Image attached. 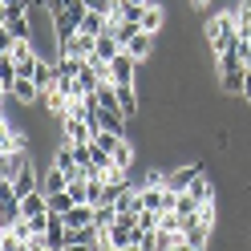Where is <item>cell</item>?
I'll use <instances>...</instances> for the list:
<instances>
[{
    "instance_id": "obj_1",
    "label": "cell",
    "mask_w": 251,
    "mask_h": 251,
    "mask_svg": "<svg viewBox=\"0 0 251 251\" xmlns=\"http://www.w3.org/2000/svg\"><path fill=\"white\" fill-rule=\"evenodd\" d=\"M235 37H239V21H235V8L227 12H211L207 25H202V41H207V49L215 57H223L235 49Z\"/></svg>"
},
{
    "instance_id": "obj_2",
    "label": "cell",
    "mask_w": 251,
    "mask_h": 251,
    "mask_svg": "<svg viewBox=\"0 0 251 251\" xmlns=\"http://www.w3.org/2000/svg\"><path fill=\"white\" fill-rule=\"evenodd\" d=\"M243 81H247V65L239 61V53H223L219 57V89L227 93V98H239L243 101Z\"/></svg>"
},
{
    "instance_id": "obj_3",
    "label": "cell",
    "mask_w": 251,
    "mask_h": 251,
    "mask_svg": "<svg viewBox=\"0 0 251 251\" xmlns=\"http://www.w3.org/2000/svg\"><path fill=\"white\" fill-rule=\"evenodd\" d=\"M199 175H207V166H202V162L170 166V170H166V191H170V195H186V191H191V182H195Z\"/></svg>"
},
{
    "instance_id": "obj_4",
    "label": "cell",
    "mask_w": 251,
    "mask_h": 251,
    "mask_svg": "<svg viewBox=\"0 0 251 251\" xmlns=\"http://www.w3.org/2000/svg\"><path fill=\"white\" fill-rule=\"evenodd\" d=\"M138 69H142V61L130 57V53H118L114 61H109V77H114V85H126V81H138Z\"/></svg>"
},
{
    "instance_id": "obj_5",
    "label": "cell",
    "mask_w": 251,
    "mask_h": 251,
    "mask_svg": "<svg viewBox=\"0 0 251 251\" xmlns=\"http://www.w3.org/2000/svg\"><path fill=\"white\" fill-rule=\"evenodd\" d=\"M4 101H17V105H37L45 101L41 85L33 81V77H17V85H12V93H4Z\"/></svg>"
},
{
    "instance_id": "obj_6",
    "label": "cell",
    "mask_w": 251,
    "mask_h": 251,
    "mask_svg": "<svg viewBox=\"0 0 251 251\" xmlns=\"http://www.w3.org/2000/svg\"><path fill=\"white\" fill-rule=\"evenodd\" d=\"M12 150H28V134L8 118H0V154H12Z\"/></svg>"
},
{
    "instance_id": "obj_7",
    "label": "cell",
    "mask_w": 251,
    "mask_h": 251,
    "mask_svg": "<svg viewBox=\"0 0 251 251\" xmlns=\"http://www.w3.org/2000/svg\"><path fill=\"white\" fill-rule=\"evenodd\" d=\"M61 138H65V142H93V126L65 114V118H61Z\"/></svg>"
},
{
    "instance_id": "obj_8",
    "label": "cell",
    "mask_w": 251,
    "mask_h": 251,
    "mask_svg": "<svg viewBox=\"0 0 251 251\" xmlns=\"http://www.w3.org/2000/svg\"><path fill=\"white\" fill-rule=\"evenodd\" d=\"M25 166H33V162H28V150H12V154H0V178H4V182H12V178H17Z\"/></svg>"
},
{
    "instance_id": "obj_9",
    "label": "cell",
    "mask_w": 251,
    "mask_h": 251,
    "mask_svg": "<svg viewBox=\"0 0 251 251\" xmlns=\"http://www.w3.org/2000/svg\"><path fill=\"white\" fill-rule=\"evenodd\" d=\"M109 158H114V166H118V170H126V175H130L134 162H138V146L130 142V138H118V146L109 150Z\"/></svg>"
},
{
    "instance_id": "obj_10",
    "label": "cell",
    "mask_w": 251,
    "mask_h": 251,
    "mask_svg": "<svg viewBox=\"0 0 251 251\" xmlns=\"http://www.w3.org/2000/svg\"><path fill=\"white\" fill-rule=\"evenodd\" d=\"M33 81L41 85V93H49L53 85H57V57L49 61V57H41L37 61V69H33Z\"/></svg>"
},
{
    "instance_id": "obj_11",
    "label": "cell",
    "mask_w": 251,
    "mask_h": 251,
    "mask_svg": "<svg viewBox=\"0 0 251 251\" xmlns=\"http://www.w3.org/2000/svg\"><path fill=\"white\" fill-rule=\"evenodd\" d=\"M142 28H146V33H154V37L166 28V8L158 4V0H150V4H146V12H142Z\"/></svg>"
},
{
    "instance_id": "obj_12",
    "label": "cell",
    "mask_w": 251,
    "mask_h": 251,
    "mask_svg": "<svg viewBox=\"0 0 251 251\" xmlns=\"http://www.w3.org/2000/svg\"><path fill=\"white\" fill-rule=\"evenodd\" d=\"M89 223H93V202H77V207L65 211V227H69V231H81V227H89Z\"/></svg>"
},
{
    "instance_id": "obj_13",
    "label": "cell",
    "mask_w": 251,
    "mask_h": 251,
    "mask_svg": "<svg viewBox=\"0 0 251 251\" xmlns=\"http://www.w3.org/2000/svg\"><path fill=\"white\" fill-rule=\"evenodd\" d=\"M69 186V175L61 166H45V178H41V191L45 195H57V191H65Z\"/></svg>"
},
{
    "instance_id": "obj_14",
    "label": "cell",
    "mask_w": 251,
    "mask_h": 251,
    "mask_svg": "<svg viewBox=\"0 0 251 251\" xmlns=\"http://www.w3.org/2000/svg\"><path fill=\"white\" fill-rule=\"evenodd\" d=\"M126 53H130V57H138V61H146V57L154 53V33H146V28H142L138 37H130V45H126Z\"/></svg>"
},
{
    "instance_id": "obj_15",
    "label": "cell",
    "mask_w": 251,
    "mask_h": 251,
    "mask_svg": "<svg viewBox=\"0 0 251 251\" xmlns=\"http://www.w3.org/2000/svg\"><path fill=\"white\" fill-rule=\"evenodd\" d=\"M45 211H49V195H45V191H33V195H25V199H21V215H25V219L45 215Z\"/></svg>"
},
{
    "instance_id": "obj_16",
    "label": "cell",
    "mask_w": 251,
    "mask_h": 251,
    "mask_svg": "<svg viewBox=\"0 0 251 251\" xmlns=\"http://www.w3.org/2000/svg\"><path fill=\"white\" fill-rule=\"evenodd\" d=\"M12 191H17L21 199H25V195H33V191H41V178H37V170H33V166H25L21 175L12 178Z\"/></svg>"
},
{
    "instance_id": "obj_17",
    "label": "cell",
    "mask_w": 251,
    "mask_h": 251,
    "mask_svg": "<svg viewBox=\"0 0 251 251\" xmlns=\"http://www.w3.org/2000/svg\"><path fill=\"white\" fill-rule=\"evenodd\" d=\"M12 85H17V61L4 53V57H0V89L12 93Z\"/></svg>"
},
{
    "instance_id": "obj_18",
    "label": "cell",
    "mask_w": 251,
    "mask_h": 251,
    "mask_svg": "<svg viewBox=\"0 0 251 251\" xmlns=\"http://www.w3.org/2000/svg\"><path fill=\"white\" fill-rule=\"evenodd\" d=\"M118 53H122V41H118V37H114V33H109V28H105V33L98 37V57H105V61H114Z\"/></svg>"
},
{
    "instance_id": "obj_19",
    "label": "cell",
    "mask_w": 251,
    "mask_h": 251,
    "mask_svg": "<svg viewBox=\"0 0 251 251\" xmlns=\"http://www.w3.org/2000/svg\"><path fill=\"white\" fill-rule=\"evenodd\" d=\"M118 215H122V211L114 207V202H101V207H93V223H98V227H105V231H109V227L118 223Z\"/></svg>"
},
{
    "instance_id": "obj_20",
    "label": "cell",
    "mask_w": 251,
    "mask_h": 251,
    "mask_svg": "<svg viewBox=\"0 0 251 251\" xmlns=\"http://www.w3.org/2000/svg\"><path fill=\"white\" fill-rule=\"evenodd\" d=\"M33 0H0V17H28Z\"/></svg>"
},
{
    "instance_id": "obj_21",
    "label": "cell",
    "mask_w": 251,
    "mask_h": 251,
    "mask_svg": "<svg viewBox=\"0 0 251 251\" xmlns=\"http://www.w3.org/2000/svg\"><path fill=\"white\" fill-rule=\"evenodd\" d=\"M175 215H178V219H191V215H199V199H191V195H178V199H175Z\"/></svg>"
},
{
    "instance_id": "obj_22",
    "label": "cell",
    "mask_w": 251,
    "mask_h": 251,
    "mask_svg": "<svg viewBox=\"0 0 251 251\" xmlns=\"http://www.w3.org/2000/svg\"><path fill=\"white\" fill-rule=\"evenodd\" d=\"M69 207H77V199H73L69 191H57V195H49V211H61V215H65Z\"/></svg>"
},
{
    "instance_id": "obj_23",
    "label": "cell",
    "mask_w": 251,
    "mask_h": 251,
    "mask_svg": "<svg viewBox=\"0 0 251 251\" xmlns=\"http://www.w3.org/2000/svg\"><path fill=\"white\" fill-rule=\"evenodd\" d=\"M33 4H41V8H45V12H49V17H53L57 8H65V0H33Z\"/></svg>"
},
{
    "instance_id": "obj_24",
    "label": "cell",
    "mask_w": 251,
    "mask_h": 251,
    "mask_svg": "<svg viewBox=\"0 0 251 251\" xmlns=\"http://www.w3.org/2000/svg\"><path fill=\"white\" fill-rule=\"evenodd\" d=\"M243 101L251 105V69H247V81H243Z\"/></svg>"
},
{
    "instance_id": "obj_25",
    "label": "cell",
    "mask_w": 251,
    "mask_h": 251,
    "mask_svg": "<svg viewBox=\"0 0 251 251\" xmlns=\"http://www.w3.org/2000/svg\"><path fill=\"white\" fill-rule=\"evenodd\" d=\"M170 251H199V247H195V243H186V239H178V243L170 247Z\"/></svg>"
},
{
    "instance_id": "obj_26",
    "label": "cell",
    "mask_w": 251,
    "mask_h": 251,
    "mask_svg": "<svg viewBox=\"0 0 251 251\" xmlns=\"http://www.w3.org/2000/svg\"><path fill=\"white\" fill-rule=\"evenodd\" d=\"M65 251H89V247H85V243H69Z\"/></svg>"
},
{
    "instance_id": "obj_27",
    "label": "cell",
    "mask_w": 251,
    "mask_h": 251,
    "mask_svg": "<svg viewBox=\"0 0 251 251\" xmlns=\"http://www.w3.org/2000/svg\"><path fill=\"white\" fill-rule=\"evenodd\" d=\"M211 4V0H191V8H207Z\"/></svg>"
},
{
    "instance_id": "obj_28",
    "label": "cell",
    "mask_w": 251,
    "mask_h": 251,
    "mask_svg": "<svg viewBox=\"0 0 251 251\" xmlns=\"http://www.w3.org/2000/svg\"><path fill=\"white\" fill-rule=\"evenodd\" d=\"M118 251H142V247H138V243H130V247H118Z\"/></svg>"
}]
</instances>
